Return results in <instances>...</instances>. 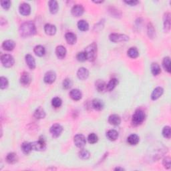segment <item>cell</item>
Masks as SVG:
<instances>
[{"mask_svg":"<svg viewBox=\"0 0 171 171\" xmlns=\"http://www.w3.org/2000/svg\"><path fill=\"white\" fill-rule=\"evenodd\" d=\"M118 133L115 130H110L107 132L106 133V137H107L108 140L111 141H114L118 138Z\"/></svg>","mask_w":171,"mask_h":171,"instance_id":"27","label":"cell"},{"mask_svg":"<svg viewBox=\"0 0 171 171\" xmlns=\"http://www.w3.org/2000/svg\"><path fill=\"white\" fill-rule=\"evenodd\" d=\"M33 150L36 151H42L46 149V144L45 139L44 138H40L38 141H36L32 143Z\"/></svg>","mask_w":171,"mask_h":171,"instance_id":"6","label":"cell"},{"mask_svg":"<svg viewBox=\"0 0 171 171\" xmlns=\"http://www.w3.org/2000/svg\"><path fill=\"white\" fill-rule=\"evenodd\" d=\"M61 104H62V101H61V98L58 97L54 98L52 100V105L53 107H54L56 108H60L61 106Z\"/></svg>","mask_w":171,"mask_h":171,"instance_id":"38","label":"cell"},{"mask_svg":"<svg viewBox=\"0 0 171 171\" xmlns=\"http://www.w3.org/2000/svg\"><path fill=\"white\" fill-rule=\"evenodd\" d=\"M128 56L131 58H136L138 56V51L136 47H130L127 52Z\"/></svg>","mask_w":171,"mask_h":171,"instance_id":"35","label":"cell"},{"mask_svg":"<svg viewBox=\"0 0 171 171\" xmlns=\"http://www.w3.org/2000/svg\"><path fill=\"white\" fill-rule=\"evenodd\" d=\"M148 34L150 38H153L155 34V30L152 24H149L148 26Z\"/></svg>","mask_w":171,"mask_h":171,"instance_id":"42","label":"cell"},{"mask_svg":"<svg viewBox=\"0 0 171 171\" xmlns=\"http://www.w3.org/2000/svg\"><path fill=\"white\" fill-rule=\"evenodd\" d=\"M21 150L25 155H28L31 152V151L33 150V147H32V143H29V142H24L23 144H21Z\"/></svg>","mask_w":171,"mask_h":171,"instance_id":"25","label":"cell"},{"mask_svg":"<svg viewBox=\"0 0 171 171\" xmlns=\"http://www.w3.org/2000/svg\"><path fill=\"white\" fill-rule=\"evenodd\" d=\"M74 144L78 148H83L86 144L85 136L82 134H76L74 138Z\"/></svg>","mask_w":171,"mask_h":171,"instance_id":"7","label":"cell"},{"mask_svg":"<svg viewBox=\"0 0 171 171\" xmlns=\"http://www.w3.org/2000/svg\"><path fill=\"white\" fill-rule=\"evenodd\" d=\"M25 59H26V62L27 64V65L28 66V67L31 70H33L36 68L35 59L32 55L27 54L26 56V57H25Z\"/></svg>","mask_w":171,"mask_h":171,"instance_id":"21","label":"cell"},{"mask_svg":"<svg viewBox=\"0 0 171 171\" xmlns=\"http://www.w3.org/2000/svg\"><path fill=\"white\" fill-rule=\"evenodd\" d=\"M78 155H79L80 158L82 160H88L90 157V153L86 149L81 150L78 153Z\"/></svg>","mask_w":171,"mask_h":171,"instance_id":"37","label":"cell"},{"mask_svg":"<svg viewBox=\"0 0 171 171\" xmlns=\"http://www.w3.org/2000/svg\"><path fill=\"white\" fill-rule=\"evenodd\" d=\"M44 31L47 35L54 36L56 32V27L54 25L47 24L44 26Z\"/></svg>","mask_w":171,"mask_h":171,"instance_id":"20","label":"cell"},{"mask_svg":"<svg viewBox=\"0 0 171 171\" xmlns=\"http://www.w3.org/2000/svg\"><path fill=\"white\" fill-rule=\"evenodd\" d=\"M162 66H163V68L165 70L169 73L170 72V60L169 57H166L164 58Z\"/></svg>","mask_w":171,"mask_h":171,"instance_id":"36","label":"cell"},{"mask_svg":"<svg viewBox=\"0 0 171 171\" xmlns=\"http://www.w3.org/2000/svg\"><path fill=\"white\" fill-rule=\"evenodd\" d=\"M164 92V90L162 87H157L152 92L151 94V99L152 100H158L161 97Z\"/></svg>","mask_w":171,"mask_h":171,"instance_id":"15","label":"cell"},{"mask_svg":"<svg viewBox=\"0 0 171 171\" xmlns=\"http://www.w3.org/2000/svg\"><path fill=\"white\" fill-rule=\"evenodd\" d=\"M164 30L166 32H169L170 29V14L169 13H164L163 17Z\"/></svg>","mask_w":171,"mask_h":171,"instance_id":"14","label":"cell"},{"mask_svg":"<svg viewBox=\"0 0 171 171\" xmlns=\"http://www.w3.org/2000/svg\"><path fill=\"white\" fill-rule=\"evenodd\" d=\"M49 8L50 11L51 13L52 14H55L58 11V4L56 1H54V0H52V1H49Z\"/></svg>","mask_w":171,"mask_h":171,"instance_id":"28","label":"cell"},{"mask_svg":"<svg viewBox=\"0 0 171 171\" xmlns=\"http://www.w3.org/2000/svg\"><path fill=\"white\" fill-rule=\"evenodd\" d=\"M70 96L72 100L75 101L80 100L82 97V92L78 89H73L70 92Z\"/></svg>","mask_w":171,"mask_h":171,"instance_id":"16","label":"cell"},{"mask_svg":"<svg viewBox=\"0 0 171 171\" xmlns=\"http://www.w3.org/2000/svg\"><path fill=\"white\" fill-rule=\"evenodd\" d=\"M162 135L164 138L169 139L171 136V132H170V127H164L163 130H162Z\"/></svg>","mask_w":171,"mask_h":171,"instance_id":"41","label":"cell"},{"mask_svg":"<svg viewBox=\"0 0 171 171\" xmlns=\"http://www.w3.org/2000/svg\"><path fill=\"white\" fill-rule=\"evenodd\" d=\"M19 13H20L22 16H29L31 12V7L30 4H26V3L21 4L19 7Z\"/></svg>","mask_w":171,"mask_h":171,"instance_id":"10","label":"cell"},{"mask_svg":"<svg viewBox=\"0 0 171 171\" xmlns=\"http://www.w3.org/2000/svg\"><path fill=\"white\" fill-rule=\"evenodd\" d=\"M84 12V9L82 5H75L72 9V14L75 17H80L82 16Z\"/></svg>","mask_w":171,"mask_h":171,"instance_id":"12","label":"cell"},{"mask_svg":"<svg viewBox=\"0 0 171 171\" xmlns=\"http://www.w3.org/2000/svg\"><path fill=\"white\" fill-rule=\"evenodd\" d=\"M77 76L81 80H85L89 76V72L85 68H80L77 72Z\"/></svg>","mask_w":171,"mask_h":171,"instance_id":"13","label":"cell"},{"mask_svg":"<svg viewBox=\"0 0 171 171\" xmlns=\"http://www.w3.org/2000/svg\"><path fill=\"white\" fill-rule=\"evenodd\" d=\"M96 88L99 92H102L106 90V84L104 81L98 80L96 82Z\"/></svg>","mask_w":171,"mask_h":171,"instance_id":"31","label":"cell"},{"mask_svg":"<svg viewBox=\"0 0 171 171\" xmlns=\"http://www.w3.org/2000/svg\"><path fill=\"white\" fill-rule=\"evenodd\" d=\"M92 106L95 110H102L104 108V104L102 100H101L98 98H96L92 100Z\"/></svg>","mask_w":171,"mask_h":171,"instance_id":"18","label":"cell"},{"mask_svg":"<svg viewBox=\"0 0 171 171\" xmlns=\"http://www.w3.org/2000/svg\"><path fill=\"white\" fill-rule=\"evenodd\" d=\"M88 140V142L90 143V144H95V143H96L98 141V137L96 134L91 133L90 134H89Z\"/></svg>","mask_w":171,"mask_h":171,"instance_id":"39","label":"cell"},{"mask_svg":"<svg viewBox=\"0 0 171 171\" xmlns=\"http://www.w3.org/2000/svg\"><path fill=\"white\" fill-rule=\"evenodd\" d=\"M6 161L9 164H13L18 161V156L14 152H10L6 156Z\"/></svg>","mask_w":171,"mask_h":171,"instance_id":"23","label":"cell"},{"mask_svg":"<svg viewBox=\"0 0 171 171\" xmlns=\"http://www.w3.org/2000/svg\"><path fill=\"white\" fill-rule=\"evenodd\" d=\"M151 72L154 76H158L161 72V67L157 63H152L151 64Z\"/></svg>","mask_w":171,"mask_h":171,"instance_id":"34","label":"cell"},{"mask_svg":"<svg viewBox=\"0 0 171 171\" xmlns=\"http://www.w3.org/2000/svg\"><path fill=\"white\" fill-rule=\"evenodd\" d=\"M63 131V128L60 124H54L50 128V133L52 134V136L57 138L59 136H60Z\"/></svg>","mask_w":171,"mask_h":171,"instance_id":"8","label":"cell"},{"mask_svg":"<svg viewBox=\"0 0 171 171\" xmlns=\"http://www.w3.org/2000/svg\"><path fill=\"white\" fill-rule=\"evenodd\" d=\"M1 61L3 66L5 68H10V67L13 66L15 63L14 58H13L12 56L10 54L2 55L1 57Z\"/></svg>","mask_w":171,"mask_h":171,"instance_id":"4","label":"cell"},{"mask_svg":"<svg viewBox=\"0 0 171 171\" xmlns=\"http://www.w3.org/2000/svg\"><path fill=\"white\" fill-rule=\"evenodd\" d=\"M94 3H96V4H99V3H102L103 1H94Z\"/></svg>","mask_w":171,"mask_h":171,"instance_id":"49","label":"cell"},{"mask_svg":"<svg viewBox=\"0 0 171 171\" xmlns=\"http://www.w3.org/2000/svg\"><path fill=\"white\" fill-rule=\"evenodd\" d=\"M76 58L78 61H84L87 60L86 54L84 52L78 53L76 56Z\"/></svg>","mask_w":171,"mask_h":171,"instance_id":"44","label":"cell"},{"mask_svg":"<svg viewBox=\"0 0 171 171\" xmlns=\"http://www.w3.org/2000/svg\"><path fill=\"white\" fill-rule=\"evenodd\" d=\"M33 52H34L36 56H38L39 57H41L46 53V50H45V47L44 46H41V45H38V46H36L34 47Z\"/></svg>","mask_w":171,"mask_h":171,"instance_id":"29","label":"cell"},{"mask_svg":"<svg viewBox=\"0 0 171 171\" xmlns=\"http://www.w3.org/2000/svg\"><path fill=\"white\" fill-rule=\"evenodd\" d=\"M56 79V73L54 71H49L46 73L44 80L45 83L51 84L55 82Z\"/></svg>","mask_w":171,"mask_h":171,"instance_id":"9","label":"cell"},{"mask_svg":"<svg viewBox=\"0 0 171 171\" xmlns=\"http://www.w3.org/2000/svg\"><path fill=\"white\" fill-rule=\"evenodd\" d=\"M63 88L64 89H69L70 88H71V86L72 85V82L70 79H69V78H66L64 80L63 82Z\"/></svg>","mask_w":171,"mask_h":171,"instance_id":"45","label":"cell"},{"mask_svg":"<svg viewBox=\"0 0 171 171\" xmlns=\"http://www.w3.org/2000/svg\"><path fill=\"white\" fill-rule=\"evenodd\" d=\"M170 162L171 160L170 156H167L163 159V161H162V164H163L164 168H166L167 169H169L170 168Z\"/></svg>","mask_w":171,"mask_h":171,"instance_id":"43","label":"cell"},{"mask_svg":"<svg viewBox=\"0 0 171 171\" xmlns=\"http://www.w3.org/2000/svg\"><path fill=\"white\" fill-rule=\"evenodd\" d=\"M124 2L127 4L131 5V6H134V5H136L137 4H138V1H125Z\"/></svg>","mask_w":171,"mask_h":171,"instance_id":"47","label":"cell"},{"mask_svg":"<svg viewBox=\"0 0 171 171\" xmlns=\"http://www.w3.org/2000/svg\"><path fill=\"white\" fill-rule=\"evenodd\" d=\"M109 38L113 42H122V41H127L129 40V37L127 35L120 34V33H111Z\"/></svg>","mask_w":171,"mask_h":171,"instance_id":"5","label":"cell"},{"mask_svg":"<svg viewBox=\"0 0 171 171\" xmlns=\"http://www.w3.org/2000/svg\"><path fill=\"white\" fill-rule=\"evenodd\" d=\"M1 7L4 10H9L11 7V1L9 0H4V1H1Z\"/></svg>","mask_w":171,"mask_h":171,"instance_id":"46","label":"cell"},{"mask_svg":"<svg viewBox=\"0 0 171 171\" xmlns=\"http://www.w3.org/2000/svg\"><path fill=\"white\" fill-rule=\"evenodd\" d=\"M124 169L123 168H120V167H117L115 169V170H124Z\"/></svg>","mask_w":171,"mask_h":171,"instance_id":"48","label":"cell"},{"mask_svg":"<svg viewBox=\"0 0 171 171\" xmlns=\"http://www.w3.org/2000/svg\"><path fill=\"white\" fill-rule=\"evenodd\" d=\"M118 84V81L116 78L111 79L110 82L108 83V84H106V90L112 91L115 88V87L117 86Z\"/></svg>","mask_w":171,"mask_h":171,"instance_id":"32","label":"cell"},{"mask_svg":"<svg viewBox=\"0 0 171 171\" xmlns=\"http://www.w3.org/2000/svg\"><path fill=\"white\" fill-rule=\"evenodd\" d=\"M78 27L80 31L82 32H86L89 29V25L88 22L85 20H80L78 23Z\"/></svg>","mask_w":171,"mask_h":171,"instance_id":"33","label":"cell"},{"mask_svg":"<svg viewBox=\"0 0 171 171\" xmlns=\"http://www.w3.org/2000/svg\"><path fill=\"white\" fill-rule=\"evenodd\" d=\"M8 80L5 77H1L0 78V88L1 90L5 89L8 86Z\"/></svg>","mask_w":171,"mask_h":171,"instance_id":"40","label":"cell"},{"mask_svg":"<svg viewBox=\"0 0 171 171\" xmlns=\"http://www.w3.org/2000/svg\"><path fill=\"white\" fill-rule=\"evenodd\" d=\"M84 52L86 54L87 60L90 61L95 60L97 55V44L94 42L90 44L86 47Z\"/></svg>","mask_w":171,"mask_h":171,"instance_id":"2","label":"cell"},{"mask_svg":"<svg viewBox=\"0 0 171 171\" xmlns=\"http://www.w3.org/2000/svg\"><path fill=\"white\" fill-rule=\"evenodd\" d=\"M65 38L68 44H70V45H73L76 42V40H77L76 36L73 33L68 32V33H66Z\"/></svg>","mask_w":171,"mask_h":171,"instance_id":"24","label":"cell"},{"mask_svg":"<svg viewBox=\"0 0 171 171\" xmlns=\"http://www.w3.org/2000/svg\"><path fill=\"white\" fill-rule=\"evenodd\" d=\"M34 116L38 119H42L46 117V113L42 108L39 107L34 112Z\"/></svg>","mask_w":171,"mask_h":171,"instance_id":"30","label":"cell"},{"mask_svg":"<svg viewBox=\"0 0 171 171\" xmlns=\"http://www.w3.org/2000/svg\"><path fill=\"white\" fill-rule=\"evenodd\" d=\"M108 122L112 125L118 126L121 122V118L118 115L112 114L108 118Z\"/></svg>","mask_w":171,"mask_h":171,"instance_id":"17","label":"cell"},{"mask_svg":"<svg viewBox=\"0 0 171 171\" xmlns=\"http://www.w3.org/2000/svg\"><path fill=\"white\" fill-rule=\"evenodd\" d=\"M16 46V43L13 40H8L5 41L2 44V47L5 50H7V51H12Z\"/></svg>","mask_w":171,"mask_h":171,"instance_id":"22","label":"cell"},{"mask_svg":"<svg viewBox=\"0 0 171 171\" xmlns=\"http://www.w3.org/2000/svg\"><path fill=\"white\" fill-rule=\"evenodd\" d=\"M36 27L32 21H26L21 24L19 27V33L24 38L29 37L36 34Z\"/></svg>","mask_w":171,"mask_h":171,"instance_id":"1","label":"cell"},{"mask_svg":"<svg viewBox=\"0 0 171 171\" xmlns=\"http://www.w3.org/2000/svg\"><path fill=\"white\" fill-rule=\"evenodd\" d=\"M32 78H31L30 74L28 72H23L20 78V82L23 86H27L30 84Z\"/></svg>","mask_w":171,"mask_h":171,"instance_id":"11","label":"cell"},{"mask_svg":"<svg viewBox=\"0 0 171 171\" xmlns=\"http://www.w3.org/2000/svg\"><path fill=\"white\" fill-rule=\"evenodd\" d=\"M140 141V138L137 134H133L129 136L127 138V142L130 145H136Z\"/></svg>","mask_w":171,"mask_h":171,"instance_id":"26","label":"cell"},{"mask_svg":"<svg viewBox=\"0 0 171 171\" xmlns=\"http://www.w3.org/2000/svg\"><path fill=\"white\" fill-rule=\"evenodd\" d=\"M145 120V114L141 109H138L135 111L133 114L132 122L134 126H138L141 124Z\"/></svg>","mask_w":171,"mask_h":171,"instance_id":"3","label":"cell"},{"mask_svg":"<svg viewBox=\"0 0 171 171\" xmlns=\"http://www.w3.org/2000/svg\"><path fill=\"white\" fill-rule=\"evenodd\" d=\"M66 49L63 46H59L56 49V54L59 59H64L66 55Z\"/></svg>","mask_w":171,"mask_h":171,"instance_id":"19","label":"cell"}]
</instances>
